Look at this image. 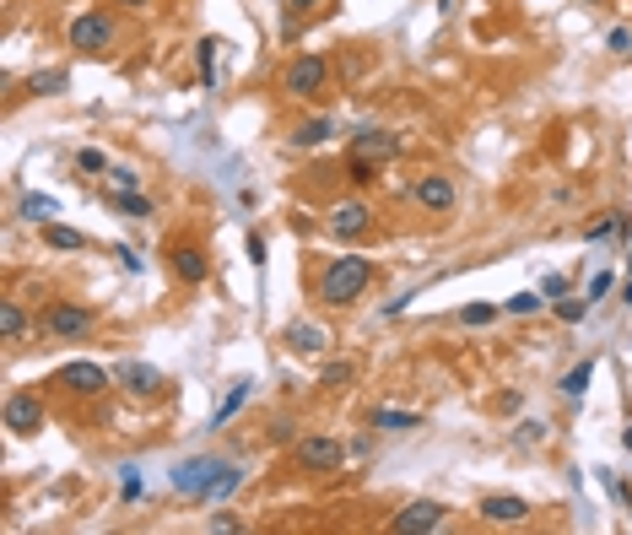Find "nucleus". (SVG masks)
<instances>
[{"label":"nucleus","mask_w":632,"mask_h":535,"mask_svg":"<svg viewBox=\"0 0 632 535\" xmlns=\"http://www.w3.org/2000/svg\"><path fill=\"white\" fill-rule=\"evenodd\" d=\"M222 471H227V460H211V454H195V460H184L179 471H173V492H179V498L206 503V492L222 481Z\"/></svg>","instance_id":"nucleus-4"},{"label":"nucleus","mask_w":632,"mask_h":535,"mask_svg":"<svg viewBox=\"0 0 632 535\" xmlns=\"http://www.w3.org/2000/svg\"><path fill=\"white\" fill-rule=\"evenodd\" d=\"M244 249H249L254 271H260V265H265V238H260V233H249V244H244Z\"/></svg>","instance_id":"nucleus-36"},{"label":"nucleus","mask_w":632,"mask_h":535,"mask_svg":"<svg viewBox=\"0 0 632 535\" xmlns=\"http://www.w3.org/2000/svg\"><path fill=\"white\" fill-rule=\"evenodd\" d=\"M330 233L341 238V244H352V238H368V233H373V206H368V200H341V206L330 211Z\"/></svg>","instance_id":"nucleus-10"},{"label":"nucleus","mask_w":632,"mask_h":535,"mask_svg":"<svg viewBox=\"0 0 632 535\" xmlns=\"http://www.w3.org/2000/svg\"><path fill=\"white\" fill-rule=\"evenodd\" d=\"M195 60H200V82H217V38H200L195 44Z\"/></svg>","instance_id":"nucleus-25"},{"label":"nucleus","mask_w":632,"mask_h":535,"mask_svg":"<svg viewBox=\"0 0 632 535\" xmlns=\"http://www.w3.org/2000/svg\"><path fill=\"white\" fill-rule=\"evenodd\" d=\"M492 314H497V309H487V303H470V309H460V319H465V325H487Z\"/></svg>","instance_id":"nucleus-34"},{"label":"nucleus","mask_w":632,"mask_h":535,"mask_svg":"<svg viewBox=\"0 0 632 535\" xmlns=\"http://www.w3.org/2000/svg\"><path fill=\"white\" fill-rule=\"evenodd\" d=\"M249 395H254V384H249V379H238V384H233V390H227V395H222V406H217V411H211V427H227V422H233V417H238V411H244V406H249Z\"/></svg>","instance_id":"nucleus-16"},{"label":"nucleus","mask_w":632,"mask_h":535,"mask_svg":"<svg viewBox=\"0 0 632 535\" xmlns=\"http://www.w3.org/2000/svg\"><path fill=\"white\" fill-rule=\"evenodd\" d=\"M557 314L568 319V325H578V319L589 314V298H557Z\"/></svg>","instance_id":"nucleus-32"},{"label":"nucleus","mask_w":632,"mask_h":535,"mask_svg":"<svg viewBox=\"0 0 632 535\" xmlns=\"http://www.w3.org/2000/svg\"><path fill=\"white\" fill-rule=\"evenodd\" d=\"M373 427H379V433H416V427H422V417H416V411H373Z\"/></svg>","instance_id":"nucleus-18"},{"label":"nucleus","mask_w":632,"mask_h":535,"mask_svg":"<svg viewBox=\"0 0 632 535\" xmlns=\"http://www.w3.org/2000/svg\"><path fill=\"white\" fill-rule=\"evenodd\" d=\"M400 157V136L384 125H362L352 141H346V173H352L357 184H368L373 173H379L384 163H395Z\"/></svg>","instance_id":"nucleus-2"},{"label":"nucleus","mask_w":632,"mask_h":535,"mask_svg":"<svg viewBox=\"0 0 632 535\" xmlns=\"http://www.w3.org/2000/svg\"><path fill=\"white\" fill-rule=\"evenodd\" d=\"M211 530H244V519H238V514H227V508H222V514H211Z\"/></svg>","instance_id":"nucleus-35"},{"label":"nucleus","mask_w":632,"mask_h":535,"mask_svg":"<svg viewBox=\"0 0 632 535\" xmlns=\"http://www.w3.org/2000/svg\"><path fill=\"white\" fill-rule=\"evenodd\" d=\"M271 444H292V422H287V417L271 422Z\"/></svg>","instance_id":"nucleus-38"},{"label":"nucleus","mask_w":632,"mask_h":535,"mask_svg":"<svg viewBox=\"0 0 632 535\" xmlns=\"http://www.w3.org/2000/svg\"><path fill=\"white\" fill-rule=\"evenodd\" d=\"M0 336H6V341H22V336H28V314H22L17 298L0 303Z\"/></svg>","instance_id":"nucleus-19"},{"label":"nucleus","mask_w":632,"mask_h":535,"mask_svg":"<svg viewBox=\"0 0 632 535\" xmlns=\"http://www.w3.org/2000/svg\"><path fill=\"white\" fill-rule=\"evenodd\" d=\"M287 346L292 352H303V357H319L330 346V336L319 325H287Z\"/></svg>","instance_id":"nucleus-17"},{"label":"nucleus","mask_w":632,"mask_h":535,"mask_svg":"<svg viewBox=\"0 0 632 535\" xmlns=\"http://www.w3.org/2000/svg\"><path fill=\"white\" fill-rule=\"evenodd\" d=\"M28 87H33V92H44V98H55V92H65V71H38Z\"/></svg>","instance_id":"nucleus-31"},{"label":"nucleus","mask_w":632,"mask_h":535,"mask_svg":"<svg viewBox=\"0 0 632 535\" xmlns=\"http://www.w3.org/2000/svg\"><path fill=\"white\" fill-rule=\"evenodd\" d=\"M44 330L55 341H87L92 336V309H82V303H49Z\"/></svg>","instance_id":"nucleus-7"},{"label":"nucleus","mask_w":632,"mask_h":535,"mask_svg":"<svg viewBox=\"0 0 632 535\" xmlns=\"http://www.w3.org/2000/svg\"><path fill=\"white\" fill-rule=\"evenodd\" d=\"M541 292H546V298H568V282H562V276H546Z\"/></svg>","instance_id":"nucleus-39"},{"label":"nucleus","mask_w":632,"mask_h":535,"mask_svg":"<svg viewBox=\"0 0 632 535\" xmlns=\"http://www.w3.org/2000/svg\"><path fill=\"white\" fill-rule=\"evenodd\" d=\"M368 287H373V265L362 254H335L325 271H319V303H330V309L357 303Z\"/></svg>","instance_id":"nucleus-1"},{"label":"nucleus","mask_w":632,"mask_h":535,"mask_svg":"<svg viewBox=\"0 0 632 535\" xmlns=\"http://www.w3.org/2000/svg\"><path fill=\"white\" fill-rule=\"evenodd\" d=\"M335 136V119H308L303 130H292V146H325Z\"/></svg>","instance_id":"nucleus-22"},{"label":"nucleus","mask_w":632,"mask_h":535,"mask_svg":"<svg viewBox=\"0 0 632 535\" xmlns=\"http://www.w3.org/2000/svg\"><path fill=\"white\" fill-rule=\"evenodd\" d=\"M168 265H173V276H179L184 287H200V282H206V276H211V260H206V249H200V244H190V238L168 249Z\"/></svg>","instance_id":"nucleus-11"},{"label":"nucleus","mask_w":632,"mask_h":535,"mask_svg":"<svg viewBox=\"0 0 632 535\" xmlns=\"http://www.w3.org/2000/svg\"><path fill=\"white\" fill-rule=\"evenodd\" d=\"M352 379H357V368H352V363H330V368H325V379H319V384H325V390H346Z\"/></svg>","instance_id":"nucleus-29"},{"label":"nucleus","mask_w":632,"mask_h":535,"mask_svg":"<svg viewBox=\"0 0 632 535\" xmlns=\"http://www.w3.org/2000/svg\"><path fill=\"white\" fill-rule=\"evenodd\" d=\"M244 476H249V471H238V465H227V471H222V481H217V487L206 492V503H227V498H233L238 487H244Z\"/></svg>","instance_id":"nucleus-24"},{"label":"nucleus","mask_w":632,"mask_h":535,"mask_svg":"<svg viewBox=\"0 0 632 535\" xmlns=\"http://www.w3.org/2000/svg\"><path fill=\"white\" fill-rule=\"evenodd\" d=\"M71 49L76 55H103V49L119 38V22H114V11H82V17L71 22Z\"/></svg>","instance_id":"nucleus-3"},{"label":"nucleus","mask_w":632,"mask_h":535,"mask_svg":"<svg viewBox=\"0 0 632 535\" xmlns=\"http://www.w3.org/2000/svg\"><path fill=\"white\" fill-rule=\"evenodd\" d=\"M443 514H449L443 503L416 498V503H406L395 519H389V530H395V535H427V530H443Z\"/></svg>","instance_id":"nucleus-8"},{"label":"nucleus","mask_w":632,"mask_h":535,"mask_svg":"<svg viewBox=\"0 0 632 535\" xmlns=\"http://www.w3.org/2000/svg\"><path fill=\"white\" fill-rule=\"evenodd\" d=\"M119 384H125L130 395L152 400V395H163V390H168V373H163V368H152V363H119Z\"/></svg>","instance_id":"nucleus-13"},{"label":"nucleus","mask_w":632,"mask_h":535,"mask_svg":"<svg viewBox=\"0 0 632 535\" xmlns=\"http://www.w3.org/2000/svg\"><path fill=\"white\" fill-rule=\"evenodd\" d=\"M114 211H119V217H136V222H141V217H152L157 206H152V200H146L141 190H114Z\"/></svg>","instance_id":"nucleus-21"},{"label":"nucleus","mask_w":632,"mask_h":535,"mask_svg":"<svg viewBox=\"0 0 632 535\" xmlns=\"http://www.w3.org/2000/svg\"><path fill=\"white\" fill-rule=\"evenodd\" d=\"M622 303H632V282H627V287H622Z\"/></svg>","instance_id":"nucleus-42"},{"label":"nucleus","mask_w":632,"mask_h":535,"mask_svg":"<svg viewBox=\"0 0 632 535\" xmlns=\"http://www.w3.org/2000/svg\"><path fill=\"white\" fill-rule=\"evenodd\" d=\"M55 384L60 390H71V395H103L109 390V373H103L98 363H65L55 373Z\"/></svg>","instance_id":"nucleus-12"},{"label":"nucleus","mask_w":632,"mask_h":535,"mask_svg":"<svg viewBox=\"0 0 632 535\" xmlns=\"http://www.w3.org/2000/svg\"><path fill=\"white\" fill-rule=\"evenodd\" d=\"M60 6H65V0H60Z\"/></svg>","instance_id":"nucleus-45"},{"label":"nucleus","mask_w":632,"mask_h":535,"mask_svg":"<svg viewBox=\"0 0 632 535\" xmlns=\"http://www.w3.org/2000/svg\"><path fill=\"white\" fill-rule=\"evenodd\" d=\"M55 195H22V222H55Z\"/></svg>","instance_id":"nucleus-23"},{"label":"nucleus","mask_w":632,"mask_h":535,"mask_svg":"<svg viewBox=\"0 0 632 535\" xmlns=\"http://www.w3.org/2000/svg\"><path fill=\"white\" fill-rule=\"evenodd\" d=\"M109 168L114 163L98 152V146H82V152H76V173H87V179H98V173H109Z\"/></svg>","instance_id":"nucleus-26"},{"label":"nucleus","mask_w":632,"mask_h":535,"mask_svg":"<svg viewBox=\"0 0 632 535\" xmlns=\"http://www.w3.org/2000/svg\"><path fill=\"white\" fill-rule=\"evenodd\" d=\"M44 244H49V249H87V233H82V227L44 222Z\"/></svg>","instance_id":"nucleus-20"},{"label":"nucleus","mask_w":632,"mask_h":535,"mask_svg":"<svg viewBox=\"0 0 632 535\" xmlns=\"http://www.w3.org/2000/svg\"><path fill=\"white\" fill-rule=\"evenodd\" d=\"M541 303H546V292H514V298H508L503 309L524 319V314H535V309H541Z\"/></svg>","instance_id":"nucleus-28"},{"label":"nucleus","mask_w":632,"mask_h":535,"mask_svg":"<svg viewBox=\"0 0 632 535\" xmlns=\"http://www.w3.org/2000/svg\"><path fill=\"white\" fill-rule=\"evenodd\" d=\"M119 6H125V11H141V6H152V0H119Z\"/></svg>","instance_id":"nucleus-41"},{"label":"nucleus","mask_w":632,"mask_h":535,"mask_svg":"<svg viewBox=\"0 0 632 535\" xmlns=\"http://www.w3.org/2000/svg\"><path fill=\"white\" fill-rule=\"evenodd\" d=\"M481 519H487V525H524V519H530V503L524 498H481Z\"/></svg>","instance_id":"nucleus-15"},{"label":"nucleus","mask_w":632,"mask_h":535,"mask_svg":"<svg viewBox=\"0 0 632 535\" xmlns=\"http://www.w3.org/2000/svg\"><path fill=\"white\" fill-rule=\"evenodd\" d=\"M627 55H632V49H627Z\"/></svg>","instance_id":"nucleus-44"},{"label":"nucleus","mask_w":632,"mask_h":535,"mask_svg":"<svg viewBox=\"0 0 632 535\" xmlns=\"http://www.w3.org/2000/svg\"><path fill=\"white\" fill-rule=\"evenodd\" d=\"M319 0H287V17H298V11H314Z\"/></svg>","instance_id":"nucleus-40"},{"label":"nucleus","mask_w":632,"mask_h":535,"mask_svg":"<svg viewBox=\"0 0 632 535\" xmlns=\"http://www.w3.org/2000/svg\"><path fill=\"white\" fill-rule=\"evenodd\" d=\"M0 422H6L11 438H33L38 427H44V400H38V390L6 395V411H0Z\"/></svg>","instance_id":"nucleus-6"},{"label":"nucleus","mask_w":632,"mask_h":535,"mask_svg":"<svg viewBox=\"0 0 632 535\" xmlns=\"http://www.w3.org/2000/svg\"><path fill=\"white\" fill-rule=\"evenodd\" d=\"M103 179H109L114 190H141V173H136V168H125V163H114L109 173H103Z\"/></svg>","instance_id":"nucleus-30"},{"label":"nucleus","mask_w":632,"mask_h":535,"mask_svg":"<svg viewBox=\"0 0 632 535\" xmlns=\"http://www.w3.org/2000/svg\"><path fill=\"white\" fill-rule=\"evenodd\" d=\"M298 465H303V471H341V465H346V444H341V438H325V433L298 438Z\"/></svg>","instance_id":"nucleus-9"},{"label":"nucleus","mask_w":632,"mask_h":535,"mask_svg":"<svg viewBox=\"0 0 632 535\" xmlns=\"http://www.w3.org/2000/svg\"><path fill=\"white\" fill-rule=\"evenodd\" d=\"M411 200L422 211H438V217H443V211H454V184L443 179V173H422V179L411 184Z\"/></svg>","instance_id":"nucleus-14"},{"label":"nucleus","mask_w":632,"mask_h":535,"mask_svg":"<svg viewBox=\"0 0 632 535\" xmlns=\"http://www.w3.org/2000/svg\"><path fill=\"white\" fill-rule=\"evenodd\" d=\"M605 44H611V49H616V55H627V49H632V33H627V28H616L611 38H605Z\"/></svg>","instance_id":"nucleus-37"},{"label":"nucleus","mask_w":632,"mask_h":535,"mask_svg":"<svg viewBox=\"0 0 632 535\" xmlns=\"http://www.w3.org/2000/svg\"><path fill=\"white\" fill-rule=\"evenodd\" d=\"M325 82H330V60L325 55H298L287 71H281V87H287L292 98H319Z\"/></svg>","instance_id":"nucleus-5"},{"label":"nucleus","mask_w":632,"mask_h":535,"mask_svg":"<svg viewBox=\"0 0 632 535\" xmlns=\"http://www.w3.org/2000/svg\"><path fill=\"white\" fill-rule=\"evenodd\" d=\"M589 379H595V363H578V368L568 373V379H562V395H568V400H584Z\"/></svg>","instance_id":"nucleus-27"},{"label":"nucleus","mask_w":632,"mask_h":535,"mask_svg":"<svg viewBox=\"0 0 632 535\" xmlns=\"http://www.w3.org/2000/svg\"><path fill=\"white\" fill-rule=\"evenodd\" d=\"M611 287H616V276H611V271H595V276H589V292H584V298H589V303H600Z\"/></svg>","instance_id":"nucleus-33"},{"label":"nucleus","mask_w":632,"mask_h":535,"mask_svg":"<svg viewBox=\"0 0 632 535\" xmlns=\"http://www.w3.org/2000/svg\"><path fill=\"white\" fill-rule=\"evenodd\" d=\"M589 6H600V0H589Z\"/></svg>","instance_id":"nucleus-43"}]
</instances>
